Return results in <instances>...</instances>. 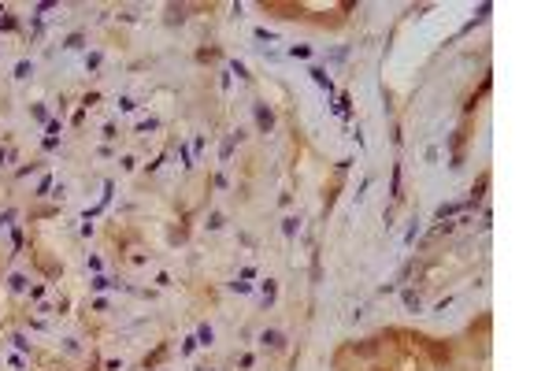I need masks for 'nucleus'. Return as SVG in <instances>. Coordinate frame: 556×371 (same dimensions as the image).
<instances>
[{
	"instance_id": "nucleus-1",
	"label": "nucleus",
	"mask_w": 556,
	"mask_h": 371,
	"mask_svg": "<svg viewBox=\"0 0 556 371\" xmlns=\"http://www.w3.org/2000/svg\"><path fill=\"white\" fill-rule=\"evenodd\" d=\"M256 122H260V130H271V122H275V115H271V112H267V108L260 104V108H256Z\"/></svg>"
},
{
	"instance_id": "nucleus-2",
	"label": "nucleus",
	"mask_w": 556,
	"mask_h": 371,
	"mask_svg": "<svg viewBox=\"0 0 556 371\" xmlns=\"http://www.w3.org/2000/svg\"><path fill=\"white\" fill-rule=\"evenodd\" d=\"M263 345H275V349H278V345H282V334H275V331H267V334H263Z\"/></svg>"
}]
</instances>
